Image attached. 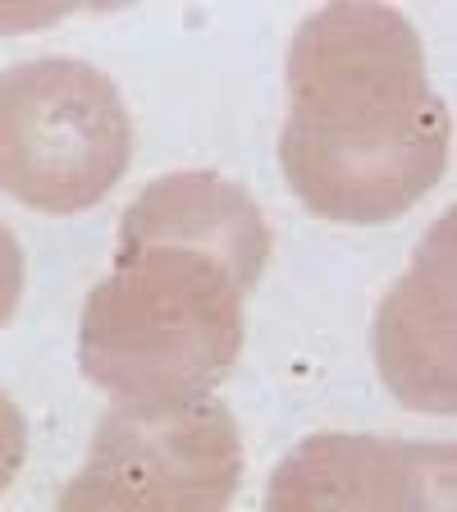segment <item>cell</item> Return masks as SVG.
I'll return each mask as SVG.
<instances>
[{
	"label": "cell",
	"mask_w": 457,
	"mask_h": 512,
	"mask_svg": "<svg viewBox=\"0 0 457 512\" xmlns=\"http://www.w3.org/2000/svg\"><path fill=\"white\" fill-rule=\"evenodd\" d=\"M448 106L421 32L389 5H325L288 46V124L279 165L311 215L389 224L448 165Z\"/></svg>",
	"instance_id": "1"
},
{
	"label": "cell",
	"mask_w": 457,
	"mask_h": 512,
	"mask_svg": "<svg viewBox=\"0 0 457 512\" xmlns=\"http://www.w3.org/2000/svg\"><path fill=\"white\" fill-rule=\"evenodd\" d=\"M247 339V288L188 247L115 252L87 293L78 371L115 403H197L234 371Z\"/></svg>",
	"instance_id": "2"
},
{
	"label": "cell",
	"mask_w": 457,
	"mask_h": 512,
	"mask_svg": "<svg viewBox=\"0 0 457 512\" xmlns=\"http://www.w3.org/2000/svg\"><path fill=\"white\" fill-rule=\"evenodd\" d=\"M133 119L96 64L42 55L0 74V192L28 211H87L124 179Z\"/></svg>",
	"instance_id": "3"
},
{
	"label": "cell",
	"mask_w": 457,
	"mask_h": 512,
	"mask_svg": "<svg viewBox=\"0 0 457 512\" xmlns=\"http://www.w3.org/2000/svg\"><path fill=\"white\" fill-rule=\"evenodd\" d=\"M238 480L243 435L224 403H115L55 512H229Z\"/></svg>",
	"instance_id": "4"
},
{
	"label": "cell",
	"mask_w": 457,
	"mask_h": 512,
	"mask_svg": "<svg viewBox=\"0 0 457 512\" xmlns=\"http://www.w3.org/2000/svg\"><path fill=\"white\" fill-rule=\"evenodd\" d=\"M448 439L311 435L266 485L261 512H457Z\"/></svg>",
	"instance_id": "5"
},
{
	"label": "cell",
	"mask_w": 457,
	"mask_h": 512,
	"mask_svg": "<svg viewBox=\"0 0 457 512\" xmlns=\"http://www.w3.org/2000/svg\"><path fill=\"white\" fill-rule=\"evenodd\" d=\"M453 211L421 238L407 275L375 311L371 352L384 389L412 412L448 416L457 403L453 362Z\"/></svg>",
	"instance_id": "6"
},
{
	"label": "cell",
	"mask_w": 457,
	"mask_h": 512,
	"mask_svg": "<svg viewBox=\"0 0 457 512\" xmlns=\"http://www.w3.org/2000/svg\"><path fill=\"white\" fill-rule=\"evenodd\" d=\"M138 247L202 252L252 293L270 261V229L247 188L211 170H179L147 183L124 206L119 252H138Z\"/></svg>",
	"instance_id": "7"
},
{
	"label": "cell",
	"mask_w": 457,
	"mask_h": 512,
	"mask_svg": "<svg viewBox=\"0 0 457 512\" xmlns=\"http://www.w3.org/2000/svg\"><path fill=\"white\" fill-rule=\"evenodd\" d=\"M28 458V421L14 407V398L0 389V494L10 490Z\"/></svg>",
	"instance_id": "8"
},
{
	"label": "cell",
	"mask_w": 457,
	"mask_h": 512,
	"mask_svg": "<svg viewBox=\"0 0 457 512\" xmlns=\"http://www.w3.org/2000/svg\"><path fill=\"white\" fill-rule=\"evenodd\" d=\"M19 298H23V247L10 224L0 220V330L19 311Z\"/></svg>",
	"instance_id": "9"
}]
</instances>
